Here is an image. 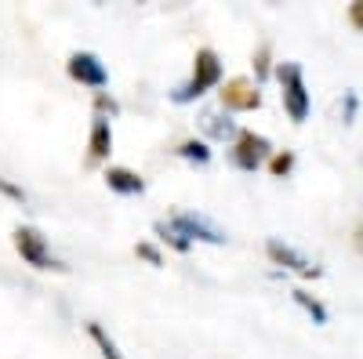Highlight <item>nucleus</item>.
<instances>
[{"label": "nucleus", "mask_w": 363, "mask_h": 359, "mask_svg": "<svg viewBox=\"0 0 363 359\" xmlns=\"http://www.w3.org/2000/svg\"><path fill=\"white\" fill-rule=\"evenodd\" d=\"M222 73H225V69H222L218 51H215V47H200V51L193 55V73H189V80L174 87L171 102H174V106H189V102L203 98L207 91H215V87L222 84Z\"/></svg>", "instance_id": "nucleus-1"}, {"label": "nucleus", "mask_w": 363, "mask_h": 359, "mask_svg": "<svg viewBox=\"0 0 363 359\" xmlns=\"http://www.w3.org/2000/svg\"><path fill=\"white\" fill-rule=\"evenodd\" d=\"M11 244H15L18 258H22L29 268H37V273H69V265H66L62 258L51 254L48 236H44L37 225H18V229L11 232Z\"/></svg>", "instance_id": "nucleus-2"}, {"label": "nucleus", "mask_w": 363, "mask_h": 359, "mask_svg": "<svg viewBox=\"0 0 363 359\" xmlns=\"http://www.w3.org/2000/svg\"><path fill=\"white\" fill-rule=\"evenodd\" d=\"M272 73H277V80H280V98H284V113L291 116V124H306L309 109H313V95L306 87L301 66L298 62H280Z\"/></svg>", "instance_id": "nucleus-3"}, {"label": "nucleus", "mask_w": 363, "mask_h": 359, "mask_svg": "<svg viewBox=\"0 0 363 359\" xmlns=\"http://www.w3.org/2000/svg\"><path fill=\"white\" fill-rule=\"evenodd\" d=\"M269 156H272V145H269L265 135H258V131H236L233 149H229V164H233L236 171L255 174L258 167L269 164Z\"/></svg>", "instance_id": "nucleus-4"}, {"label": "nucleus", "mask_w": 363, "mask_h": 359, "mask_svg": "<svg viewBox=\"0 0 363 359\" xmlns=\"http://www.w3.org/2000/svg\"><path fill=\"white\" fill-rule=\"evenodd\" d=\"M167 225L182 236V239H189V244H215V247H222L225 244V229L222 225H215L207 215H196V211H178V215H171L167 218Z\"/></svg>", "instance_id": "nucleus-5"}, {"label": "nucleus", "mask_w": 363, "mask_h": 359, "mask_svg": "<svg viewBox=\"0 0 363 359\" xmlns=\"http://www.w3.org/2000/svg\"><path fill=\"white\" fill-rule=\"evenodd\" d=\"M265 254L277 261V265H284L287 273L301 276V280H320V276H323V268H320L309 254H301L298 247H291L287 239H280V236H272L269 244H265Z\"/></svg>", "instance_id": "nucleus-6"}, {"label": "nucleus", "mask_w": 363, "mask_h": 359, "mask_svg": "<svg viewBox=\"0 0 363 359\" xmlns=\"http://www.w3.org/2000/svg\"><path fill=\"white\" fill-rule=\"evenodd\" d=\"M66 73H69L73 84L95 87V91L109 87V69H106V62H102L95 51H73V55L66 58Z\"/></svg>", "instance_id": "nucleus-7"}, {"label": "nucleus", "mask_w": 363, "mask_h": 359, "mask_svg": "<svg viewBox=\"0 0 363 359\" xmlns=\"http://www.w3.org/2000/svg\"><path fill=\"white\" fill-rule=\"evenodd\" d=\"M218 102H222V113H255L262 109V91L251 76H233L218 91Z\"/></svg>", "instance_id": "nucleus-8"}, {"label": "nucleus", "mask_w": 363, "mask_h": 359, "mask_svg": "<svg viewBox=\"0 0 363 359\" xmlns=\"http://www.w3.org/2000/svg\"><path fill=\"white\" fill-rule=\"evenodd\" d=\"M109 153H113V124L95 116L91 120V131H87V156H84V164L87 167H102L109 160Z\"/></svg>", "instance_id": "nucleus-9"}, {"label": "nucleus", "mask_w": 363, "mask_h": 359, "mask_svg": "<svg viewBox=\"0 0 363 359\" xmlns=\"http://www.w3.org/2000/svg\"><path fill=\"white\" fill-rule=\"evenodd\" d=\"M102 178H106L109 193H116V196H142V193H145V178H142L138 171H131V167L109 164V167L102 171Z\"/></svg>", "instance_id": "nucleus-10"}, {"label": "nucleus", "mask_w": 363, "mask_h": 359, "mask_svg": "<svg viewBox=\"0 0 363 359\" xmlns=\"http://www.w3.org/2000/svg\"><path fill=\"white\" fill-rule=\"evenodd\" d=\"M200 127L215 138V142H225V138H236V127H233V120L222 116V113H200Z\"/></svg>", "instance_id": "nucleus-11"}, {"label": "nucleus", "mask_w": 363, "mask_h": 359, "mask_svg": "<svg viewBox=\"0 0 363 359\" xmlns=\"http://www.w3.org/2000/svg\"><path fill=\"white\" fill-rule=\"evenodd\" d=\"M87 338L95 341V348H99V355H102V359H128L124 352H120V345L109 338V331H106L102 323H87Z\"/></svg>", "instance_id": "nucleus-12"}, {"label": "nucleus", "mask_w": 363, "mask_h": 359, "mask_svg": "<svg viewBox=\"0 0 363 359\" xmlns=\"http://www.w3.org/2000/svg\"><path fill=\"white\" fill-rule=\"evenodd\" d=\"M174 156H182V160H189V164H211V156H215V153H211V145L203 142V138H186V142H178L174 145Z\"/></svg>", "instance_id": "nucleus-13"}, {"label": "nucleus", "mask_w": 363, "mask_h": 359, "mask_svg": "<svg viewBox=\"0 0 363 359\" xmlns=\"http://www.w3.org/2000/svg\"><path fill=\"white\" fill-rule=\"evenodd\" d=\"M291 297H294V302H298L301 309H306V312L313 316V323H320V326H323V323L330 319V312H327V309L316 302V297H313L309 290H301V287H298V290H291Z\"/></svg>", "instance_id": "nucleus-14"}, {"label": "nucleus", "mask_w": 363, "mask_h": 359, "mask_svg": "<svg viewBox=\"0 0 363 359\" xmlns=\"http://www.w3.org/2000/svg\"><path fill=\"white\" fill-rule=\"evenodd\" d=\"M153 232H157V236L164 239V244H171V247H174L178 254H189V247H193L189 239H182V236H178V232H174V229H171L167 222H157V225H153Z\"/></svg>", "instance_id": "nucleus-15"}, {"label": "nucleus", "mask_w": 363, "mask_h": 359, "mask_svg": "<svg viewBox=\"0 0 363 359\" xmlns=\"http://www.w3.org/2000/svg\"><path fill=\"white\" fill-rule=\"evenodd\" d=\"M95 116L113 124V116H120V102L113 95H106V91H95Z\"/></svg>", "instance_id": "nucleus-16"}, {"label": "nucleus", "mask_w": 363, "mask_h": 359, "mask_svg": "<svg viewBox=\"0 0 363 359\" xmlns=\"http://www.w3.org/2000/svg\"><path fill=\"white\" fill-rule=\"evenodd\" d=\"M294 171V153H291V149H287V153H272L269 156V174L272 178H287Z\"/></svg>", "instance_id": "nucleus-17"}, {"label": "nucleus", "mask_w": 363, "mask_h": 359, "mask_svg": "<svg viewBox=\"0 0 363 359\" xmlns=\"http://www.w3.org/2000/svg\"><path fill=\"white\" fill-rule=\"evenodd\" d=\"M269 44H258V51H255V84H262L269 73H272V66H269Z\"/></svg>", "instance_id": "nucleus-18"}, {"label": "nucleus", "mask_w": 363, "mask_h": 359, "mask_svg": "<svg viewBox=\"0 0 363 359\" xmlns=\"http://www.w3.org/2000/svg\"><path fill=\"white\" fill-rule=\"evenodd\" d=\"M0 196H8V200H15V203H26V200H29V196H26V189H22V186H15L11 178H4V174H0Z\"/></svg>", "instance_id": "nucleus-19"}, {"label": "nucleus", "mask_w": 363, "mask_h": 359, "mask_svg": "<svg viewBox=\"0 0 363 359\" xmlns=\"http://www.w3.org/2000/svg\"><path fill=\"white\" fill-rule=\"evenodd\" d=\"M135 254H138V258H145L153 268H160V265H164V254H160L153 244H145V239H142V244H135Z\"/></svg>", "instance_id": "nucleus-20"}, {"label": "nucleus", "mask_w": 363, "mask_h": 359, "mask_svg": "<svg viewBox=\"0 0 363 359\" xmlns=\"http://www.w3.org/2000/svg\"><path fill=\"white\" fill-rule=\"evenodd\" d=\"M349 22H352V29H359V33H363V0L349 4Z\"/></svg>", "instance_id": "nucleus-21"}, {"label": "nucleus", "mask_w": 363, "mask_h": 359, "mask_svg": "<svg viewBox=\"0 0 363 359\" xmlns=\"http://www.w3.org/2000/svg\"><path fill=\"white\" fill-rule=\"evenodd\" d=\"M356 106H359L356 91H345V124H352V116H356Z\"/></svg>", "instance_id": "nucleus-22"}, {"label": "nucleus", "mask_w": 363, "mask_h": 359, "mask_svg": "<svg viewBox=\"0 0 363 359\" xmlns=\"http://www.w3.org/2000/svg\"><path fill=\"white\" fill-rule=\"evenodd\" d=\"M359 247H363V225H359Z\"/></svg>", "instance_id": "nucleus-23"}]
</instances>
